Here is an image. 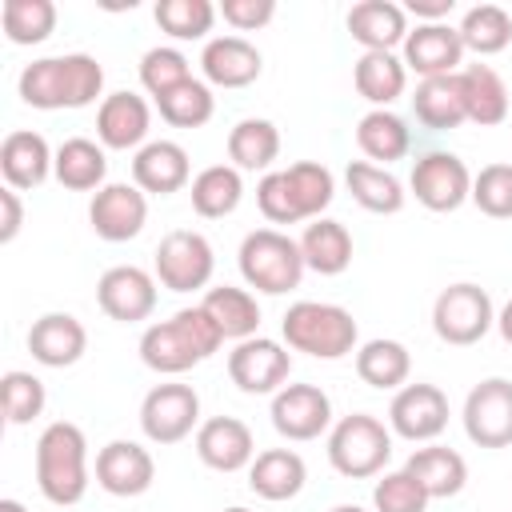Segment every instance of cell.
I'll use <instances>...</instances> for the list:
<instances>
[{
    "instance_id": "obj_18",
    "label": "cell",
    "mask_w": 512,
    "mask_h": 512,
    "mask_svg": "<svg viewBox=\"0 0 512 512\" xmlns=\"http://www.w3.org/2000/svg\"><path fill=\"white\" fill-rule=\"evenodd\" d=\"M400 60H404V68H412L420 80L460 72V60H464L460 28H452V24H416V28L404 36V56H400Z\"/></svg>"
},
{
    "instance_id": "obj_11",
    "label": "cell",
    "mask_w": 512,
    "mask_h": 512,
    "mask_svg": "<svg viewBox=\"0 0 512 512\" xmlns=\"http://www.w3.org/2000/svg\"><path fill=\"white\" fill-rule=\"evenodd\" d=\"M200 424V396L192 384H156L140 404V428L152 444H180Z\"/></svg>"
},
{
    "instance_id": "obj_24",
    "label": "cell",
    "mask_w": 512,
    "mask_h": 512,
    "mask_svg": "<svg viewBox=\"0 0 512 512\" xmlns=\"http://www.w3.org/2000/svg\"><path fill=\"white\" fill-rule=\"evenodd\" d=\"M52 160H56V152L48 148V140L40 132H28V128L8 132L0 144V176L16 192L40 188L52 172Z\"/></svg>"
},
{
    "instance_id": "obj_42",
    "label": "cell",
    "mask_w": 512,
    "mask_h": 512,
    "mask_svg": "<svg viewBox=\"0 0 512 512\" xmlns=\"http://www.w3.org/2000/svg\"><path fill=\"white\" fill-rule=\"evenodd\" d=\"M284 176H288V188H292V196H296L300 216H304V220H320V212H324V208L332 204V196H336L332 172H328L324 164H316V160H300V164H288Z\"/></svg>"
},
{
    "instance_id": "obj_7",
    "label": "cell",
    "mask_w": 512,
    "mask_h": 512,
    "mask_svg": "<svg viewBox=\"0 0 512 512\" xmlns=\"http://www.w3.org/2000/svg\"><path fill=\"white\" fill-rule=\"evenodd\" d=\"M496 324V308H492V296L472 284V280H460V284H448L436 304H432V328L444 344H456V348H468L476 340L488 336V328Z\"/></svg>"
},
{
    "instance_id": "obj_19",
    "label": "cell",
    "mask_w": 512,
    "mask_h": 512,
    "mask_svg": "<svg viewBox=\"0 0 512 512\" xmlns=\"http://www.w3.org/2000/svg\"><path fill=\"white\" fill-rule=\"evenodd\" d=\"M196 456L212 472H240L256 460V440L252 428L236 416H212L196 428Z\"/></svg>"
},
{
    "instance_id": "obj_14",
    "label": "cell",
    "mask_w": 512,
    "mask_h": 512,
    "mask_svg": "<svg viewBox=\"0 0 512 512\" xmlns=\"http://www.w3.org/2000/svg\"><path fill=\"white\" fill-rule=\"evenodd\" d=\"M96 304L108 320L120 324L148 320L156 308V276L136 264H116L96 280Z\"/></svg>"
},
{
    "instance_id": "obj_50",
    "label": "cell",
    "mask_w": 512,
    "mask_h": 512,
    "mask_svg": "<svg viewBox=\"0 0 512 512\" xmlns=\"http://www.w3.org/2000/svg\"><path fill=\"white\" fill-rule=\"evenodd\" d=\"M0 208H4V220H0V244H12L20 224H24V204H20V192L16 188H0Z\"/></svg>"
},
{
    "instance_id": "obj_27",
    "label": "cell",
    "mask_w": 512,
    "mask_h": 512,
    "mask_svg": "<svg viewBox=\"0 0 512 512\" xmlns=\"http://www.w3.org/2000/svg\"><path fill=\"white\" fill-rule=\"evenodd\" d=\"M404 472L416 476V484L428 492V500H448L464 488L468 480V464L456 448H444V444H428V448H416L404 464Z\"/></svg>"
},
{
    "instance_id": "obj_41",
    "label": "cell",
    "mask_w": 512,
    "mask_h": 512,
    "mask_svg": "<svg viewBox=\"0 0 512 512\" xmlns=\"http://www.w3.org/2000/svg\"><path fill=\"white\" fill-rule=\"evenodd\" d=\"M156 108H160V116H164L172 128H200V124L212 120L216 96H212V88H208L204 80L192 76V80H184L180 88H172L168 96H160Z\"/></svg>"
},
{
    "instance_id": "obj_34",
    "label": "cell",
    "mask_w": 512,
    "mask_h": 512,
    "mask_svg": "<svg viewBox=\"0 0 512 512\" xmlns=\"http://www.w3.org/2000/svg\"><path fill=\"white\" fill-rule=\"evenodd\" d=\"M344 180H348L352 200H356L360 208L376 212V216H396V212L404 208V200H408L404 184H400L388 168L368 164V160H352L348 172H344Z\"/></svg>"
},
{
    "instance_id": "obj_39",
    "label": "cell",
    "mask_w": 512,
    "mask_h": 512,
    "mask_svg": "<svg viewBox=\"0 0 512 512\" xmlns=\"http://www.w3.org/2000/svg\"><path fill=\"white\" fill-rule=\"evenodd\" d=\"M460 40H464V52L496 56L512 40V16L500 4H476L460 20Z\"/></svg>"
},
{
    "instance_id": "obj_29",
    "label": "cell",
    "mask_w": 512,
    "mask_h": 512,
    "mask_svg": "<svg viewBox=\"0 0 512 512\" xmlns=\"http://www.w3.org/2000/svg\"><path fill=\"white\" fill-rule=\"evenodd\" d=\"M412 112H416V120H420L424 128H432V132H448V128H456V124H464L468 112H464L460 72L420 80V84H416V96H412Z\"/></svg>"
},
{
    "instance_id": "obj_22",
    "label": "cell",
    "mask_w": 512,
    "mask_h": 512,
    "mask_svg": "<svg viewBox=\"0 0 512 512\" xmlns=\"http://www.w3.org/2000/svg\"><path fill=\"white\" fill-rule=\"evenodd\" d=\"M84 348H88V332L72 312H44L28 328V352L44 368H68L84 356Z\"/></svg>"
},
{
    "instance_id": "obj_1",
    "label": "cell",
    "mask_w": 512,
    "mask_h": 512,
    "mask_svg": "<svg viewBox=\"0 0 512 512\" xmlns=\"http://www.w3.org/2000/svg\"><path fill=\"white\" fill-rule=\"evenodd\" d=\"M20 100L40 112L56 108H88L104 92V68L88 52H68V56H44L32 60L20 72Z\"/></svg>"
},
{
    "instance_id": "obj_23",
    "label": "cell",
    "mask_w": 512,
    "mask_h": 512,
    "mask_svg": "<svg viewBox=\"0 0 512 512\" xmlns=\"http://www.w3.org/2000/svg\"><path fill=\"white\" fill-rule=\"evenodd\" d=\"M188 176H192V164L176 140H148L132 156V180L144 196H172L188 184Z\"/></svg>"
},
{
    "instance_id": "obj_4",
    "label": "cell",
    "mask_w": 512,
    "mask_h": 512,
    "mask_svg": "<svg viewBox=\"0 0 512 512\" xmlns=\"http://www.w3.org/2000/svg\"><path fill=\"white\" fill-rule=\"evenodd\" d=\"M284 344L292 352L316 356V360H340L356 348L360 328L348 308L324 304V300H296L280 320Z\"/></svg>"
},
{
    "instance_id": "obj_46",
    "label": "cell",
    "mask_w": 512,
    "mask_h": 512,
    "mask_svg": "<svg viewBox=\"0 0 512 512\" xmlns=\"http://www.w3.org/2000/svg\"><path fill=\"white\" fill-rule=\"evenodd\" d=\"M472 204L492 220H512V164H484L472 176Z\"/></svg>"
},
{
    "instance_id": "obj_26",
    "label": "cell",
    "mask_w": 512,
    "mask_h": 512,
    "mask_svg": "<svg viewBox=\"0 0 512 512\" xmlns=\"http://www.w3.org/2000/svg\"><path fill=\"white\" fill-rule=\"evenodd\" d=\"M308 480V468H304V456L292 452V448H264L256 452V460L248 464V488L260 496V500H292L300 496Z\"/></svg>"
},
{
    "instance_id": "obj_12",
    "label": "cell",
    "mask_w": 512,
    "mask_h": 512,
    "mask_svg": "<svg viewBox=\"0 0 512 512\" xmlns=\"http://www.w3.org/2000/svg\"><path fill=\"white\" fill-rule=\"evenodd\" d=\"M464 432L480 448L512 444V380L488 376L464 400Z\"/></svg>"
},
{
    "instance_id": "obj_38",
    "label": "cell",
    "mask_w": 512,
    "mask_h": 512,
    "mask_svg": "<svg viewBox=\"0 0 512 512\" xmlns=\"http://www.w3.org/2000/svg\"><path fill=\"white\" fill-rule=\"evenodd\" d=\"M408 372H412V356H408V348L400 340L376 336V340L360 344V352H356V376L368 388H380V392L384 388H404Z\"/></svg>"
},
{
    "instance_id": "obj_43",
    "label": "cell",
    "mask_w": 512,
    "mask_h": 512,
    "mask_svg": "<svg viewBox=\"0 0 512 512\" xmlns=\"http://www.w3.org/2000/svg\"><path fill=\"white\" fill-rule=\"evenodd\" d=\"M216 12L220 8L212 0H160L156 4V24L172 40H204L212 32Z\"/></svg>"
},
{
    "instance_id": "obj_3",
    "label": "cell",
    "mask_w": 512,
    "mask_h": 512,
    "mask_svg": "<svg viewBox=\"0 0 512 512\" xmlns=\"http://www.w3.org/2000/svg\"><path fill=\"white\" fill-rule=\"evenodd\" d=\"M36 484L44 500L68 508L88 492V440L72 420H56L36 440Z\"/></svg>"
},
{
    "instance_id": "obj_9",
    "label": "cell",
    "mask_w": 512,
    "mask_h": 512,
    "mask_svg": "<svg viewBox=\"0 0 512 512\" xmlns=\"http://www.w3.org/2000/svg\"><path fill=\"white\" fill-rule=\"evenodd\" d=\"M408 188L428 212H456L464 200H472V172L452 152H424L412 164Z\"/></svg>"
},
{
    "instance_id": "obj_49",
    "label": "cell",
    "mask_w": 512,
    "mask_h": 512,
    "mask_svg": "<svg viewBox=\"0 0 512 512\" xmlns=\"http://www.w3.org/2000/svg\"><path fill=\"white\" fill-rule=\"evenodd\" d=\"M220 16L240 32H256L276 16V0H220Z\"/></svg>"
},
{
    "instance_id": "obj_15",
    "label": "cell",
    "mask_w": 512,
    "mask_h": 512,
    "mask_svg": "<svg viewBox=\"0 0 512 512\" xmlns=\"http://www.w3.org/2000/svg\"><path fill=\"white\" fill-rule=\"evenodd\" d=\"M332 424V400L316 384H284L272 396V428L284 440H316Z\"/></svg>"
},
{
    "instance_id": "obj_20",
    "label": "cell",
    "mask_w": 512,
    "mask_h": 512,
    "mask_svg": "<svg viewBox=\"0 0 512 512\" xmlns=\"http://www.w3.org/2000/svg\"><path fill=\"white\" fill-rule=\"evenodd\" d=\"M148 128H152V112L144 104V96L136 92H112L100 100L96 108V136L104 148H116V152H128V148H144L148 140Z\"/></svg>"
},
{
    "instance_id": "obj_45",
    "label": "cell",
    "mask_w": 512,
    "mask_h": 512,
    "mask_svg": "<svg viewBox=\"0 0 512 512\" xmlns=\"http://www.w3.org/2000/svg\"><path fill=\"white\" fill-rule=\"evenodd\" d=\"M184 80H192V72H188V56H184L180 48L160 44V48H148V52H144V60H140V84H144L156 100L168 96L172 88H180Z\"/></svg>"
},
{
    "instance_id": "obj_53",
    "label": "cell",
    "mask_w": 512,
    "mask_h": 512,
    "mask_svg": "<svg viewBox=\"0 0 512 512\" xmlns=\"http://www.w3.org/2000/svg\"><path fill=\"white\" fill-rule=\"evenodd\" d=\"M0 512H28L20 500H0Z\"/></svg>"
},
{
    "instance_id": "obj_51",
    "label": "cell",
    "mask_w": 512,
    "mask_h": 512,
    "mask_svg": "<svg viewBox=\"0 0 512 512\" xmlns=\"http://www.w3.org/2000/svg\"><path fill=\"white\" fill-rule=\"evenodd\" d=\"M456 8V0H408L404 12H412L424 24H444V16Z\"/></svg>"
},
{
    "instance_id": "obj_36",
    "label": "cell",
    "mask_w": 512,
    "mask_h": 512,
    "mask_svg": "<svg viewBox=\"0 0 512 512\" xmlns=\"http://www.w3.org/2000/svg\"><path fill=\"white\" fill-rule=\"evenodd\" d=\"M352 80H356V92H360L368 104L388 108L392 100L404 96L408 68H404V60H400L396 52H364V56L356 60Z\"/></svg>"
},
{
    "instance_id": "obj_35",
    "label": "cell",
    "mask_w": 512,
    "mask_h": 512,
    "mask_svg": "<svg viewBox=\"0 0 512 512\" xmlns=\"http://www.w3.org/2000/svg\"><path fill=\"white\" fill-rule=\"evenodd\" d=\"M460 88H464V112L472 124L492 128L508 116V88L496 68H488V64L460 68Z\"/></svg>"
},
{
    "instance_id": "obj_6",
    "label": "cell",
    "mask_w": 512,
    "mask_h": 512,
    "mask_svg": "<svg viewBox=\"0 0 512 512\" xmlns=\"http://www.w3.org/2000/svg\"><path fill=\"white\" fill-rule=\"evenodd\" d=\"M388 456H392V432L384 428V420L368 412H352L336 420L328 432V464L348 480H368L384 472Z\"/></svg>"
},
{
    "instance_id": "obj_52",
    "label": "cell",
    "mask_w": 512,
    "mask_h": 512,
    "mask_svg": "<svg viewBox=\"0 0 512 512\" xmlns=\"http://www.w3.org/2000/svg\"><path fill=\"white\" fill-rule=\"evenodd\" d=\"M496 328H500V336H504V344H512V300L496 312Z\"/></svg>"
},
{
    "instance_id": "obj_40",
    "label": "cell",
    "mask_w": 512,
    "mask_h": 512,
    "mask_svg": "<svg viewBox=\"0 0 512 512\" xmlns=\"http://www.w3.org/2000/svg\"><path fill=\"white\" fill-rule=\"evenodd\" d=\"M0 20L12 44H40L56 28V4L52 0H4Z\"/></svg>"
},
{
    "instance_id": "obj_54",
    "label": "cell",
    "mask_w": 512,
    "mask_h": 512,
    "mask_svg": "<svg viewBox=\"0 0 512 512\" xmlns=\"http://www.w3.org/2000/svg\"><path fill=\"white\" fill-rule=\"evenodd\" d=\"M332 512H364V508H360V504H336Z\"/></svg>"
},
{
    "instance_id": "obj_10",
    "label": "cell",
    "mask_w": 512,
    "mask_h": 512,
    "mask_svg": "<svg viewBox=\"0 0 512 512\" xmlns=\"http://www.w3.org/2000/svg\"><path fill=\"white\" fill-rule=\"evenodd\" d=\"M288 372H292V356L280 340L248 336L228 352V376L248 396H268V392L276 396L284 388Z\"/></svg>"
},
{
    "instance_id": "obj_30",
    "label": "cell",
    "mask_w": 512,
    "mask_h": 512,
    "mask_svg": "<svg viewBox=\"0 0 512 512\" xmlns=\"http://www.w3.org/2000/svg\"><path fill=\"white\" fill-rule=\"evenodd\" d=\"M200 308L212 316V324L220 328L224 340H236L240 344V340L256 336V328H260V304H256V296L248 288H232V284L208 288L204 300H200Z\"/></svg>"
},
{
    "instance_id": "obj_33",
    "label": "cell",
    "mask_w": 512,
    "mask_h": 512,
    "mask_svg": "<svg viewBox=\"0 0 512 512\" xmlns=\"http://www.w3.org/2000/svg\"><path fill=\"white\" fill-rule=\"evenodd\" d=\"M300 252H304V268L320 272V276H340L352 264V232L340 220H312L300 236Z\"/></svg>"
},
{
    "instance_id": "obj_13",
    "label": "cell",
    "mask_w": 512,
    "mask_h": 512,
    "mask_svg": "<svg viewBox=\"0 0 512 512\" xmlns=\"http://www.w3.org/2000/svg\"><path fill=\"white\" fill-rule=\"evenodd\" d=\"M388 424L396 436H404L412 444L436 440L448 428V396L436 384H420V380L404 384V388H396V396L388 404Z\"/></svg>"
},
{
    "instance_id": "obj_28",
    "label": "cell",
    "mask_w": 512,
    "mask_h": 512,
    "mask_svg": "<svg viewBox=\"0 0 512 512\" xmlns=\"http://www.w3.org/2000/svg\"><path fill=\"white\" fill-rule=\"evenodd\" d=\"M356 144L368 156V164H392L404 160L412 148V128L404 124V116H396L392 108H372L360 116L356 124Z\"/></svg>"
},
{
    "instance_id": "obj_17",
    "label": "cell",
    "mask_w": 512,
    "mask_h": 512,
    "mask_svg": "<svg viewBox=\"0 0 512 512\" xmlns=\"http://www.w3.org/2000/svg\"><path fill=\"white\" fill-rule=\"evenodd\" d=\"M156 480V460L136 440H112L96 452V484L108 496H144Z\"/></svg>"
},
{
    "instance_id": "obj_55",
    "label": "cell",
    "mask_w": 512,
    "mask_h": 512,
    "mask_svg": "<svg viewBox=\"0 0 512 512\" xmlns=\"http://www.w3.org/2000/svg\"><path fill=\"white\" fill-rule=\"evenodd\" d=\"M224 512H248V508H240V504H232V508H224Z\"/></svg>"
},
{
    "instance_id": "obj_44",
    "label": "cell",
    "mask_w": 512,
    "mask_h": 512,
    "mask_svg": "<svg viewBox=\"0 0 512 512\" xmlns=\"http://www.w3.org/2000/svg\"><path fill=\"white\" fill-rule=\"evenodd\" d=\"M0 396H4V416H8V424H32V420L44 412V404H48V392H44L40 376L20 372V368L4 372Z\"/></svg>"
},
{
    "instance_id": "obj_16",
    "label": "cell",
    "mask_w": 512,
    "mask_h": 512,
    "mask_svg": "<svg viewBox=\"0 0 512 512\" xmlns=\"http://www.w3.org/2000/svg\"><path fill=\"white\" fill-rule=\"evenodd\" d=\"M144 220H148V196L136 184H104L88 204V224L108 244H124L140 236Z\"/></svg>"
},
{
    "instance_id": "obj_25",
    "label": "cell",
    "mask_w": 512,
    "mask_h": 512,
    "mask_svg": "<svg viewBox=\"0 0 512 512\" xmlns=\"http://www.w3.org/2000/svg\"><path fill=\"white\" fill-rule=\"evenodd\" d=\"M348 32L364 52H392L408 36V12L392 0H360L348 8Z\"/></svg>"
},
{
    "instance_id": "obj_5",
    "label": "cell",
    "mask_w": 512,
    "mask_h": 512,
    "mask_svg": "<svg viewBox=\"0 0 512 512\" xmlns=\"http://www.w3.org/2000/svg\"><path fill=\"white\" fill-rule=\"evenodd\" d=\"M240 276L248 288L264 292V296H284L292 288H300L304 276V252L300 240H292L280 228H256L240 240Z\"/></svg>"
},
{
    "instance_id": "obj_32",
    "label": "cell",
    "mask_w": 512,
    "mask_h": 512,
    "mask_svg": "<svg viewBox=\"0 0 512 512\" xmlns=\"http://www.w3.org/2000/svg\"><path fill=\"white\" fill-rule=\"evenodd\" d=\"M188 196H192L196 216H204V220H224V216H232V212L240 208V200H244L240 168H232V164H208L204 172L192 176Z\"/></svg>"
},
{
    "instance_id": "obj_2",
    "label": "cell",
    "mask_w": 512,
    "mask_h": 512,
    "mask_svg": "<svg viewBox=\"0 0 512 512\" xmlns=\"http://www.w3.org/2000/svg\"><path fill=\"white\" fill-rule=\"evenodd\" d=\"M220 344H224L220 328L196 304V308H180L172 320H160V324L144 328V336H140V360L152 372H160V376H180V372L196 368L200 360H208Z\"/></svg>"
},
{
    "instance_id": "obj_47",
    "label": "cell",
    "mask_w": 512,
    "mask_h": 512,
    "mask_svg": "<svg viewBox=\"0 0 512 512\" xmlns=\"http://www.w3.org/2000/svg\"><path fill=\"white\" fill-rule=\"evenodd\" d=\"M372 508L376 512H424L428 508V492L404 468L400 472H384V480H376V488H372Z\"/></svg>"
},
{
    "instance_id": "obj_48",
    "label": "cell",
    "mask_w": 512,
    "mask_h": 512,
    "mask_svg": "<svg viewBox=\"0 0 512 512\" xmlns=\"http://www.w3.org/2000/svg\"><path fill=\"white\" fill-rule=\"evenodd\" d=\"M256 204H260V212H264L272 224H296V220H304L300 208H296V196H292V188H288L284 168H280V172H264V180L256 184Z\"/></svg>"
},
{
    "instance_id": "obj_31",
    "label": "cell",
    "mask_w": 512,
    "mask_h": 512,
    "mask_svg": "<svg viewBox=\"0 0 512 512\" xmlns=\"http://www.w3.org/2000/svg\"><path fill=\"white\" fill-rule=\"evenodd\" d=\"M104 172H108V160H104V144L88 140V136H72L56 148V160H52V176L72 188V192H100L104 188Z\"/></svg>"
},
{
    "instance_id": "obj_37",
    "label": "cell",
    "mask_w": 512,
    "mask_h": 512,
    "mask_svg": "<svg viewBox=\"0 0 512 512\" xmlns=\"http://www.w3.org/2000/svg\"><path fill=\"white\" fill-rule=\"evenodd\" d=\"M280 156V132L272 120L248 116L228 132V160L240 172H264Z\"/></svg>"
},
{
    "instance_id": "obj_21",
    "label": "cell",
    "mask_w": 512,
    "mask_h": 512,
    "mask_svg": "<svg viewBox=\"0 0 512 512\" xmlns=\"http://www.w3.org/2000/svg\"><path fill=\"white\" fill-rule=\"evenodd\" d=\"M260 68H264V56L244 36H212L200 52L204 84H216V88H248L260 76Z\"/></svg>"
},
{
    "instance_id": "obj_8",
    "label": "cell",
    "mask_w": 512,
    "mask_h": 512,
    "mask_svg": "<svg viewBox=\"0 0 512 512\" xmlns=\"http://www.w3.org/2000/svg\"><path fill=\"white\" fill-rule=\"evenodd\" d=\"M216 256L208 236L192 232V228H176L156 244V280L168 292H196L212 280Z\"/></svg>"
}]
</instances>
